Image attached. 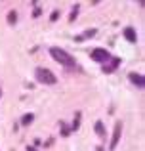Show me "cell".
I'll return each mask as SVG.
<instances>
[{
	"label": "cell",
	"instance_id": "6da1fadb",
	"mask_svg": "<svg viewBox=\"0 0 145 151\" xmlns=\"http://www.w3.org/2000/svg\"><path fill=\"white\" fill-rule=\"evenodd\" d=\"M50 54H52V58L56 59L57 63H61V65H65V67H74V58H71V55H69L65 50L54 46V48L50 50Z\"/></svg>",
	"mask_w": 145,
	"mask_h": 151
},
{
	"label": "cell",
	"instance_id": "7a4b0ae2",
	"mask_svg": "<svg viewBox=\"0 0 145 151\" xmlns=\"http://www.w3.org/2000/svg\"><path fill=\"white\" fill-rule=\"evenodd\" d=\"M34 77H36V81L40 82V84H56L57 82L56 75L50 69H44V67H38V69L34 71Z\"/></svg>",
	"mask_w": 145,
	"mask_h": 151
},
{
	"label": "cell",
	"instance_id": "3957f363",
	"mask_svg": "<svg viewBox=\"0 0 145 151\" xmlns=\"http://www.w3.org/2000/svg\"><path fill=\"white\" fill-rule=\"evenodd\" d=\"M90 58H92L94 61H97V63H107L109 59H111V55H109V52L105 48H96V50H92Z\"/></svg>",
	"mask_w": 145,
	"mask_h": 151
},
{
	"label": "cell",
	"instance_id": "277c9868",
	"mask_svg": "<svg viewBox=\"0 0 145 151\" xmlns=\"http://www.w3.org/2000/svg\"><path fill=\"white\" fill-rule=\"evenodd\" d=\"M120 134H122V124H120V122H116V124H115V132H113L111 145H109V151H113V149L116 147V144H119V140H120Z\"/></svg>",
	"mask_w": 145,
	"mask_h": 151
},
{
	"label": "cell",
	"instance_id": "5b68a950",
	"mask_svg": "<svg viewBox=\"0 0 145 151\" xmlns=\"http://www.w3.org/2000/svg\"><path fill=\"white\" fill-rule=\"evenodd\" d=\"M130 81L134 82L138 88H143V86H145V78H143L139 73H130Z\"/></svg>",
	"mask_w": 145,
	"mask_h": 151
},
{
	"label": "cell",
	"instance_id": "8992f818",
	"mask_svg": "<svg viewBox=\"0 0 145 151\" xmlns=\"http://www.w3.org/2000/svg\"><path fill=\"white\" fill-rule=\"evenodd\" d=\"M124 37H126L128 42H136L138 40V35H136V31L132 29V27H126V29H124Z\"/></svg>",
	"mask_w": 145,
	"mask_h": 151
},
{
	"label": "cell",
	"instance_id": "52a82bcc",
	"mask_svg": "<svg viewBox=\"0 0 145 151\" xmlns=\"http://www.w3.org/2000/svg\"><path fill=\"white\" fill-rule=\"evenodd\" d=\"M96 134L99 138H105V126H103V122H101V121L96 122Z\"/></svg>",
	"mask_w": 145,
	"mask_h": 151
},
{
	"label": "cell",
	"instance_id": "ba28073f",
	"mask_svg": "<svg viewBox=\"0 0 145 151\" xmlns=\"http://www.w3.org/2000/svg\"><path fill=\"white\" fill-rule=\"evenodd\" d=\"M119 63H120V59H119V58H116V59H113V61H111V63H109V65H107V67H103V73H111V71H113V69H115V67H116V65H119Z\"/></svg>",
	"mask_w": 145,
	"mask_h": 151
},
{
	"label": "cell",
	"instance_id": "9c48e42d",
	"mask_svg": "<svg viewBox=\"0 0 145 151\" xmlns=\"http://www.w3.org/2000/svg\"><path fill=\"white\" fill-rule=\"evenodd\" d=\"M33 115H31V113H27V115H23V119H21V124L23 126H27V124H31V122H33Z\"/></svg>",
	"mask_w": 145,
	"mask_h": 151
},
{
	"label": "cell",
	"instance_id": "30bf717a",
	"mask_svg": "<svg viewBox=\"0 0 145 151\" xmlns=\"http://www.w3.org/2000/svg\"><path fill=\"white\" fill-rule=\"evenodd\" d=\"M15 21H17V14H15V12L11 10L10 14H8V23H10V25H14Z\"/></svg>",
	"mask_w": 145,
	"mask_h": 151
},
{
	"label": "cell",
	"instance_id": "8fae6325",
	"mask_svg": "<svg viewBox=\"0 0 145 151\" xmlns=\"http://www.w3.org/2000/svg\"><path fill=\"white\" fill-rule=\"evenodd\" d=\"M78 124H80V113H76V117L73 121V130H78Z\"/></svg>",
	"mask_w": 145,
	"mask_h": 151
},
{
	"label": "cell",
	"instance_id": "7c38bea8",
	"mask_svg": "<svg viewBox=\"0 0 145 151\" xmlns=\"http://www.w3.org/2000/svg\"><path fill=\"white\" fill-rule=\"evenodd\" d=\"M76 15H78V4L73 8V12H71V17H69V21H74V19H76Z\"/></svg>",
	"mask_w": 145,
	"mask_h": 151
},
{
	"label": "cell",
	"instance_id": "4fadbf2b",
	"mask_svg": "<svg viewBox=\"0 0 145 151\" xmlns=\"http://www.w3.org/2000/svg\"><path fill=\"white\" fill-rule=\"evenodd\" d=\"M57 17H59V12H52V15H50V21H57Z\"/></svg>",
	"mask_w": 145,
	"mask_h": 151
},
{
	"label": "cell",
	"instance_id": "5bb4252c",
	"mask_svg": "<svg viewBox=\"0 0 145 151\" xmlns=\"http://www.w3.org/2000/svg\"><path fill=\"white\" fill-rule=\"evenodd\" d=\"M94 35H96V31H94V29L92 31H86V33L82 35V38H84V37H94Z\"/></svg>",
	"mask_w": 145,
	"mask_h": 151
},
{
	"label": "cell",
	"instance_id": "9a60e30c",
	"mask_svg": "<svg viewBox=\"0 0 145 151\" xmlns=\"http://www.w3.org/2000/svg\"><path fill=\"white\" fill-rule=\"evenodd\" d=\"M27 151H36V149H34V147H27Z\"/></svg>",
	"mask_w": 145,
	"mask_h": 151
},
{
	"label": "cell",
	"instance_id": "2e32d148",
	"mask_svg": "<svg viewBox=\"0 0 145 151\" xmlns=\"http://www.w3.org/2000/svg\"><path fill=\"white\" fill-rule=\"evenodd\" d=\"M0 96H2V90H0Z\"/></svg>",
	"mask_w": 145,
	"mask_h": 151
}]
</instances>
